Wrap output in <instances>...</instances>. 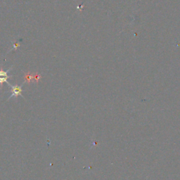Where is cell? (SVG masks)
I'll return each instance as SVG.
<instances>
[{"label": "cell", "mask_w": 180, "mask_h": 180, "mask_svg": "<svg viewBox=\"0 0 180 180\" xmlns=\"http://www.w3.org/2000/svg\"><path fill=\"white\" fill-rule=\"evenodd\" d=\"M7 84H8V85L10 87L11 90V96L9 97V99H10L11 98V97H15V98H17V97H18V96L23 97V94H22V92H23L22 87H23V84H21V86H18V84H16V85H12V84H11L9 82H7Z\"/></svg>", "instance_id": "1"}, {"label": "cell", "mask_w": 180, "mask_h": 180, "mask_svg": "<svg viewBox=\"0 0 180 180\" xmlns=\"http://www.w3.org/2000/svg\"><path fill=\"white\" fill-rule=\"evenodd\" d=\"M25 82H28V83H30L32 80H34V75H31L30 73H26L25 75Z\"/></svg>", "instance_id": "3"}, {"label": "cell", "mask_w": 180, "mask_h": 180, "mask_svg": "<svg viewBox=\"0 0 180 180\" xmlns=\"http://www.w3.org/2000/svg\"><path fill=\"white\" fill-rule=\"evenodd\" d=\"M11 69H12V67L6 71L3 70L2 69L0 70V87H1V89L3 87V84L4 83V82H6V83L8 82H7V80L8 79V78H10L11 76L8 75V73L9 72Z\"/></svg>", "instance_id": "2"}, {"label": "cell", "mask_w": 180, "mask_h": 180, "mask_svg": "<svg viewBox=\"0 0 180 180\" xmlns=\"http://www.w3.org/2000/svg\"><path fill=\"white\" fill-rule=\"evenodd\" d=\"M19 47H20V44H19L18 42V43L16 42V44H14V49H16H16H18Z\"/></svg>", "instance_id": "5"}, {"label": "cell", "mask_w": 180, "mask_h": 180, "mask_svg": "<svg viewBox=\"0 0 180 180\" xmlns=\"http://www.w3.org/2000/svg\"><path fill=\"white\" fill-rule=\"evenodd\" d=\"M41 75H38V74H36V75H34V80H35L36 82H38L39 80L41 79Z\"/></svg>", "instance_id": "4"}]
</instances>
